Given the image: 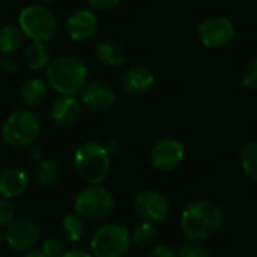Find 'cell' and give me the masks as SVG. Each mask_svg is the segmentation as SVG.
<instances>
[{
  "label": "cell",
  "instance_id": "6da1fadb",
  "mask_svg": "<svg viewBox=\"0 0 257 257\" xmlns=\"http://www.w3.org/2000/svg\"><path fill=\"white\" fill-rule=\"evenodd\" d=\"M222 225V210L218 204L201 200L189 204L180 216L182 233L191 242H200L213 236Z\"/></svg>",
  "mask_w": 257,
  "mask_h": 257
},
{
  "label": "cell",
  "instance_id": "7a4b0ae2",
  "mask_svg": "<svg viewBox=\"0 0 257 257\" xmlns=\"http://www.w3.org/2000/svg\"><path fill=\"white\" fill-rule=\"evenodd\" d=\"M46 77L58 94L74 97L86 86L88 68L73 56H61L47 65Z\"/></svg>",
  "mask_w": 257,
  "mask_h": 257
},
{
  "label": "cell",
  "instance_id": "3957f363",
  "mask_svg": "<svg viewBox=\"0 0 257 257\" xmlns=\"http://www.w3.org/2000/svg\"><path fill=\"white\" fill-rule=\"evenodd\" d=\"M74 168L79 177L89 186L103 183L110 170V156L103 144L86 143L74 153Z\"/></svg>",
  "mask_w": 257,
  "mask_h": 257
},
{
  "label": "cell",
  "instance_id": "277c9868",
  "mask_svg": "<svg viewBox=\"0 0 257 257\" xmlns=\"http://www.w3.org/2000/svg\"><path fill=\"white\" fill-rule=\"evenodd\" d=\"M40 135V119L31 110L13 112L4 124V141L16 149H23L35 143Z\"/></svg>",
  "mask_w": 257,
  "mask_h": 257
},
{
  "label": "cell",
  "instance_id": "5b68a950",
  "mask_svg": "<svg viewBox=\"0 0 257 257\" xmlns=\"http://www.w3.org/2000/svg\"><path fill=\"white\" fill-rule=\"evenodd\" d=\"M19 25L23 35H26L32 41L44 44L50 41L58 31L55 14L49 8L41 5H31L25 8L19 16Z\"/></svg>",
  "mask_w": 257,
  "mask_h": 257
},
{
  "label": "cell",
  "instance_id": "8992f818",
  "mask_svg": "<svg viewBox=\"0 0 257 257\" xmlns=\"http://www.w3.org/2000/svg\"><path fill=\"white\" fill-rule=\"evenodd\" d=\"M131 231L121 224H106L91 237L92 257H124L131 246Z\"/></svg>",
  "mask_w": 257,
  "mask_h": 257
},
{
  "label": "cell",
  "instance_id": "52a82bcc",
  "mask_svg": "<svg viewBox=\"0 0 257 257\" xmlns=\"http://www.w3.org/2000/svg\"><path fill=\"white\" fill-rule=\"evenodd\" d=\"M115 200L112 194L101 186L83 188L74 200V213L82 219L103 221L113 212Z\"/></svg>",
  "mask_w": 257,
  "mask_h": 257
},
{
  "label": "cell",
  "instance_id": "ba28073f",
  "mask_svg": "<svg viewBox=\"0 0 257 257\" xmlns=\"http://www.w3.org/2000/svg\"><path fill=\"white\" fill-rule=\"evenodd\" d=\"M198 38L206 47L210 49H219L227 46L234 35V26L233 23L219 14H213L206 17L198 25Z\"/></svg>",
  "mask_w": 257,
  "mask_h": 257
},
{
  "label": "cell",
  "instance_id": "9c48e42d",
  "mask_svg": "<svg viewBox=\"0 0 257 257\" xmlns=\"http://www.w3.org/2000/svg\"><path fill=\"white\" fill-rule=\"evenodd\" d=\"M134 209L138 216L149 222L164 221L170 215V201L161 192L146 189L137 194L134 200Z\"/></svg>",
  "mask_w": 257,
  "mask_h": 257
},
{
  "label": "cell",
  "instance_id": "30bf717a",
  "mask_svg": "<svg viewBox=\"0 0 257 257\" xmlns=\"http://www.w3.org/2000/svg\"><path fill=\"white\" fill-rule=\"evenodd\" d=\"M40 239L38 225L26 218L14 219L5 230V242L16 251H29Z\"/></svg>",
  "mask_w": 257,
  "mask_h": 257
},
{
  "label": "cell",
  "instance_id": "8fae6325",
  "mask_svg": "<svg viewBox=\"0 0 257 257\" xmlns=\"http://www.w3.org/2000/svg\"><path fill=\"white\" fill-rule=\"evenodd\" d=\"M185 158V149L180 141L167 138L155 144L150 152V162L159 171L176 170Z\"/></svg>",
  "mask_w": 257,
  "mask_h": 257
},
{
  "label": "cell",
  "instance_id": "7c38bea8",
  "mask_svg": "<svg viewBox=\"0 0 257 257\" xmlns=\"http://www.w3.org/2000/svg\"><path fill=\"white\" fill-rule=\"evenodd\" d=\"M97 17L94 16V13L88 11V10H79L74 11L65 25L67 34L73 41L77 43H83L89 38H92L97 32Z\"/></svg>",
  "mask_w": 257,
  "mask_h": 257
},
{
  "label": "cell",
  "instance_id": "4fadbf2b",
  "mask_svg": "<svg viewBox=\"0 0 257 257\" xmlns=\"http://www.w3.org/2000/svg\"><path fill=\"white\" fill-rule=\"evenodd\" d=\"M115 91L110 85L104 82H94L83 88L82 103L95 112H104L115 103Z\"/></svg>",
  "mask_w": 257,
  "mask_h": 257
},
{
  "label": "cell",
  "instance_id": "5bb4252c",
  "mask_svg": "<svg viewBox=\"0 0 257 257\" xmlns=\"http://www.w3.org/2000/svg\"><path fill=\"white\" fill-rule=\"evenodd\" d=\"M155 85V74L146 67H134L127 70L121 79L122 89L131 95H143Z\"/></svg>",
  "mask_w": 257,
  "mask_h": 257
},
{
  "label": "cell",
  "instance_id": "9a60e30c",
  "mask_svg": "<svg viewBox=\"0 0 257 257\" xmlns=\"http://www.w3.org/2000/svg\"><path fill=\"white\" fill-rule=\"evenodd\" d=\"M28 189V176L19 168L0 171V195L4 198H17Z\"/></svg>",
  "mask_w": 257,
  "mask_h": 257
},
{
  "label": "cell",
  "instance_id": "2e32d148",
  "mask_svg": "<svg viewBox=\"0 0 257 257\" xmlns=\"http://www.w3.org/2000/svg\"><path fill=\"white\" fill-rule=\"evenodd\" d=\"M80 115V103L76 97L61 95L52 106V118L59 125L73 124Z\"/></svg>",
  "mask_w": 257,
  "mask_h": 257
},
{
  "label": "cell",
  "instance_id": "e0dca14e",
  "mask_svg": "<svg viewBox=\"0 0 257 257\" xmlns=\"http://www.w3.org/2000/svg\"><path fill=\"white\" fill-rule=\"evenodd\" d=\"M97 58L100 59L101 64L107 67H119L125 61V49L122 47L121 43L115 40L104 41L98 46L97 49Z\"/></svg>",
  "mask_w": 257,
  "mask_h": 257
},
{
  "label": "cell",
  "instance_id": "ac0fdd59",
  "mask_svg": "<svg viewBox=\"0 0 257 257\" xmlns=\"http://www.w3.org/2000/svg\"><path fill=\"white\" fill-rule=\"evenodd\" d=\"M47 97V85L41 79H29L22 86V101L28 107L40 106Z\"/></svg>",
  "mask_w": 257,
  "mask_h": 257
},
{
  "label": "cell",
  "instance_id": "d6986e66",
  "mask_svg": "<svg viewBox=\"0 0 257 257\" xmlns=\"http://www.w3.org/2000/svg\"><path fill=\"white\" fill-rule=\"evenodd\" d=\"M50 53L44 43L32 41L26 50H25V62L31 70H40L46 65H49Z\"/></svg>",
  "mask_w": 257,
  "mask_h": 257
},
{
  "label": "cell",
  "instance_id": "ffe728a7",
  "mask_svg": "<svg viewBox=\"0 0 257 257\" xmlns=\"http://www.w3.org/2000/svg\"><path fill=\"white\" fill-rule=\"evenodd\" d=\"M23 44V32L17 26H4L0 29V53L11 55Z\"/></svg>",
  "mask_w": 257,
  "mask_h": 257
},
{
  "label": "cell",
  "instance_id": "44dd1931",
  "mask_svg": "<svg viewBox=\"0 0 257 257\" xmlns=\"http://www.w3.org/2000/svg\"><path fill=\"white\" fill-rule=\"evenodd\" d=\"M61 179V170L53 161H41L35 170V180L38 185L50 188L55 186Z\"/></svg>",
  "mask_w": 257,
  "mask_h": 257
},
{
  "label": "cell",
  "instance_id": "7402d4cb",
  "mask_svg": "<svg viewBox=\"0 0 257 257\" xmlns=\"http://www.w3.org/2000/svg\"><path fill=\"white\" fill-rule=\"evenodd\" d=\"M61 227L68 242H79L85 234V219H82L77 213H68L62 219Z\"/></svg>",
  "mask_w": 257,
  "mask_h": 257
},
{
  "label": "cell",
  "instance_id": "603a6c76",
  "mask_svg": "<svg viewBox=\"0 0 257 257\" xmlns=\"http://www.w3.org/2000/svg\"><path fill=\"white\" fill-rule=\"evenodd\" d=\"M240 167L242 170L257 182V141H249L240 149Z\"/></svg>",
  "mask_w": 257,
  "mask_h": 257
},
{
  "label": "cell",
  "instance_id": "cb8c5ba5",
  "mask_svg": "<svg viewBox=\"0 0 257 257\" xmlns=\"http://www.w3.org/2000/svg\"><path fill=\"white\" fill-rule=\"evenodd\" d=\"M156 237H158L156 227H155L152 222H149V221L141 222V224L134 230V233L131 234V239H132L137 245H140V246H149V245H152V243L156 240Z\"/></svg>",
  "mask_w": 257,
  "mask_h": 257
},
{
  "label": "cell",
  "instance_id": "d4e9b609",
  "mask_svg": "<svg viewBox=\"0 0 257 257\" xmlns=\"http://www.w3.org/2000/svg\"><path fill=\"white\" fill-rule=\"evenodd\" d=\"M240 80L246 88L257 89V58L246 61L240 70Z\"/></svg>",
  "mask_w": 257,
  "mask_h": 257
},
{
  "label": "cell",
  "instance_id": "484cf974",
  "mask_svg": "<svg viewBox=\"0 0 257 257\" xmlns=\"http://www.w3.org/2000/svg\"><path fill=\"white\" fill-rule=\"evenodd\" d=\"M176 255L177 257H209V251L206 249L204 245L189 240L177 248Z\"/></svg>",
  "mask_w": 257,
  "mask_h": 257
},
{
  "label": "cell",
  "instance_id": "4316f807",
  "mask_svg": "<svg viewBox=\"0 0 257 257\" xmlns=\"http://www.w3.org/2000/svg\"><path fill=\"white\" fill-rule=\"evenodd\" d=\"M47 257H62V254L65 252V245L62 242V239L59 237H50L43 243V249H41Z\"/></svg>",
  "mask_w": 257,
  "mask_h": 257
},
{
  "label": "cell",
  "instance_id": "83f0119b",
  "mask_svg": "<svg viewBox=\"0 0 257 257\" xmlns=\"http://www.w3.org/2000/svg\"><path fill=\"white\" fill-rule=\"evenodd\" d=\"M14 221V207L8 200L0 198V227H8Z\"/></svg>",
  "mask_w": 257,
  "mask_h": 257
},
{
  "label": "cell",
  "instance_id": "f1b7e54d",
  "mask_svg": "<svg viewBox=\"0 0 257 257\" xmlns=\"http://www.w3.org/2000/svg\"><path fill=\"white\" fill-rule=\"evenodd\" d=\"M147 257H177V255H176V249H173L168 245H155L149 251Z\"/></svg>",
  "mask_w": 257,
  "mask_h": 257
},
{
  "label": "cell",
  "instance_id": "f546056e",
  "mask_svg": "<svg viewBox=\"0 0 257 257\" xmlns=\"http://www.w3.org/2000/svg\"><path fill=\"white\" fill-rule=\"evenodd\" d=\"M121 2V0H88V4L98 10V11H106V10H110L113 7H116L118 4Z\"/></svg>",
  "mask_w": 257,
  "mask_h": 257
},
{
  "label": "cell",
  "instance_id": "4dcf8cb0",
  "mask_svg": "<svg viewBox=\"0 0 257 257\" xmlns=\"http://www.w3.org/2000/svg\"><path fill=\"white\" fill-rule=\"evenodd\" d=\"M0 68H4L5 71H16L17 70V64L11 58H4L2 61H0Z\"/></svg>",
  "mask_w": 257,
  "mask_h": 257
},
{
  "label": "cell",
  "instance_id": "1f68e13d",
  "mask_svg": "<svg viewBox=\"0 0 257 257\" xmlns=\"http://www.w3.org/2000/svg\"><path fill=\"white\" fill-rule=\"evenodd\" d=\"M62 257H92V254L82 251V249H70V251H65Z\"/></svg>",
  "mask_w": 257,
  "mask_h": 257
},
{
  "label": "cell",
  "instance_id": "d6a6232c",
  "mask_svg": "<svg viewBox=\"0 0 257 257\" xmlns=\"http://www.w3.org/2000/svg\"><path fill=\"white\" fill-rule=\"evenodd\" d=\"M104 149H106V152L109 153V156L110 155H115V153H118V150H119V144L116 143V141H109L106 146H104Z\"/></svg>",
  "mask_w": 257,
  "mask_h": 257
},
{
  "label": "cell",
  "instance_id": "836d02e7",
  "mask_svg": "<svg viewBox=\"0 0 257 257\" xmlns=\"http://www.w3.org/2000/svg\"><path fill=\"white\" fill-rule=\"evenodd\" d=\"M25 257H47L43 251H31V252H28Z\"/></svg>",
  "mask_w": 257,
  "mask_h": 257
},
{
  "label": "cell",
  "instance_id": "e575fe53",
  "mask_svg": "<svg viewBox=\"0 0 257 257\" xmlns=\"http://www.w3.org/2000/svg\"><path fill=\"white\" fill-rule=\"evenodd\" d=\"M5 242V231L0 230V245H2Z\"/></svg>",
  "mask_w": 257,
  "mask_h": 257
},
{
  "label": "cell",
  "instance_id": "d590c367",
  "mask_svg": "<svg viewBox=\"0 0 257 257\" xmlns=\"http://www.w3.org/2000/svg\"><path fill=\"white\" fill-rule=\"evenodd\" d=\"M44 2H52V0H44Z\"/></svg>",
  "mask_w": 257,
  "mask_h": 257
}]
</instances>
